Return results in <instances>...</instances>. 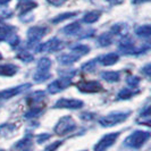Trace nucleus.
<instances>
[{"mask_svg":"<svg viewBox=\"0 0 151 151\" xmlns=\"http://www.w3.org/2000/svg\"><path fill=\"white\" fill-rule=\"evenodd\" d=\"M150 137L149 132H144V131H135L134 133H132L131 135L125 140V144L129 148H134L139 149L143 145Z\"/></svg>","mask_w":151,"mask_h":151,"instance_id":"f257e3e1","label":"nucleus"},{"mask_svg":"<svg viewBox=\"0 0 151 151\" xmlns=\"http://www.w3.org/2000/svg\"><path fill=\"white\" fill-rule=\"evenodd\" d=\"M129 115V113H118V111L111 113L109 114V115H107V116H105V117H102L99 121V123L104 127H111L114 125H117V124H119L122 122H124L127 118Z\"/></svg>","mask_w":151,"mask_h":151,"instance_id":"f03ea898","label":"nucleus"},{"mask_svg":"<svg viewBox=\"0 0 151 151\" xmlns=\"http://www.w3.org/2000/svg\"><path fill=\"white\" fill-rule=\"evenodd\" d=\"M76 127L74 119L70 116H64L58 121L57 125L55 126V132L58 135H65L69 132H72Z\"/></svg>","mask_w":151,"mask_h":151,"instance_id":"7ed1b4c3","label":"nucleus"},{"mask_svg":"<svg viewBox=\"0 0 151 151\" xmlns=\"http://www.w3.org/2000/svg\"><path fill=\"white\" fill-rule=\"evenodd\" d=\"M47 33V29L45 27H41V26H33L30 30L27 31V37H29V47L33 48V45H37L40 41V39L42 38Z\"/></svg>","mask_w":151,"mask_h":151,"instance_id":"20e7f679","label":"nucleus"},{"mask_svg":"<svg viewBox=\"0 0 151 151\" xmlns=\"http://www.w3.org/2000/svg\"><path fill=\"white\" fill-rule=\"evenodd\" d=\"M77 89L84 93H96L102 90V85L97 81H81L77 83Z\"/></svg>","mask_w":151,"mask_h":151,"instance_id":"39448f33","label":"nucleus"},{"mask_svg":"<svg viewBox=\"0 0 151 151\" xmlns=\"http://www.w3.org/2000/svg\"><path fill=\"white\" fill-rule=\"evenodd\" d=\"M118 135H119L118 132H116V133H110V134L105 135L100 141H99L98 143L96 144L94 150L96 151H105L106 149H108L109 147H111V145L116 142V140H117Z\"/></svg>","mask_w":151,"mask_h":151,"instance_id":"423d86ee","label":"nucleus"},{"mask_svg":"<svg viewBox=\"0 0 151 151\" xmlns=\"http://www.w3.org/2000/svg\"><path fill=\"white\" fill-rule=\"evenodd\" d=\"M31 84L30 83H25L22 85H18L15 88H10V89H6V90L0 91V100H7L13 97H15L17 94L22 93L23 91H25L26 89H30Z\"/></svg>","mask_w":151,"mask_h":151,"instance_id":"0eeeda50","label":"nucleus"},{"mask_svg":"<svg viewBox=\"0 0 151 151\" xmlns=\"http://www.w3.org/2000/svg\"><path fill=\"white\" fill-rule=\"evenodd\" d=\"M83 106V102L81 100H76V99H66L63 98L59 99L56 105L55 108H65V109H78Z\"/></svg>","mask_w":151,"mask_h":151,"instance_id":"6e6552de","label":"nucleus"},{"mask_svg":"<svg viewBox=\"0 0 151 151\" xmlns=\"http://www.w3.org/2000/svg\"><path fill=\"white\" fill-rule=\"evenodd\" d=\"M63 48V42H61L59 39L57 38H52L51 40L47 41L43 45H40L38 51H43V52H47V51H57Z\"/></svg>","mask_w":151,"mask_h":151,"instance_id":"1a4fd4ad","label":"nucleus"},{"mask_svg":"<svg viewBox=\"0 0 151 151\" xmlns=\"http://www.w3.org/2000/svg\"><path fill=\"white\" fill-rule=\"evenodd\" d=\"M70 85V80L69 78H60V80H57V81H53L52 83H50L48 85V91L50 93H58L63 91L64 89H66Z\"/></svg>","mask_w":151,"mask_h":151,"instance_id":"9d476101","label":"nucleus"},{"mask_svg":"<svg viewBox=\"0 0 151 151\" xmlns=\"http://www.w3.org/2000/svg\"><path fill=\"white\" fill-rule=\"evenodd\" d=\"M118 60H119V56L117 53H114V52L107 53V55L99 58L100 64L104 65V66H111L114 64H116Z\"/></svg>","mask_w":151,"mask_h":151,"instance_id":"9b49d317","label":"nucleus"},{"mask_svg":"<svg viewBox=\"0 0 151 151\" xmlns=\"http://www.w3.org/2000/svg\"><path fill=\"white\" fill-rule=\"evenodd\" d=\"M78 59H80V56L75 55V53H64V55H60L57 57V60L59 61V64L61 65H70Z\"/></svg>","mask_w":151,"mask_h":151,"instance_id":"f8f14e48","label":"nucleus"},{"mask_svg":"<svg viewBox=\"0 0 151 151\" xmlns=\"http://www.w3.org/2000/svg\"><path fill=\"white\" fill-rule=\"evenodd\" d=\"M18 70V67L13 64H4L0 65V75L2 76H13Z\"/></svg>","mask_w":151,"mask_h":151,"instance_id":"ddd939ff","label":"nucleus"},{"mask_svg":"<svg viewBox=\"0 0 151 151\" xmlns=\"http://www.w3.org/2000/svg\"><path fill=\"white\" fill-rule=\"evenodd\" d=\"M119 50L123 51L124 53H126V55H133V53H135L134 45L132 43V41H129V40H124L122 42L121 45H119Z\"/></svg>","mask_w":151,"mask_h":151,"instance_id":"4468645a","label":"nucleus"},{"mask_svg":"<svg viewBox=\"0 0 151 151\" xmlns=\"http://www.w3.org/2000/svg\"><path fill=\"white\" fill-rule=\"evenodd\" d=\"M81 30V25H80V23L78 22H75V23H72V24H69L67 26H65L64 29H63V32L65 33V34H67V35H74L76 33H78V31Z\"/></svg>","mask_w":151,"mask_h":151,"instance_id":"2eb2a0df","label":"nucleus"},{"mask_svg":"<svg viewBox=\"0 0 151 151\" xmlns=\"http://www.w3.org/2000/svg\"><path fill=\"white\" fill-rule=\"evenodd\" d=\"M100 15H101V13H100L99 10H92V12H89L88 14L84 15L83 22L88 23V24H92V23H94L98 21Z\"/></svg>","mask_w":151,"mask_h":151,"instance_id":"dca6fc26","label":"nucleus"},{"mask_svg":"<svg viewBox=\"0 0 151 151\" xmlns=\"http://www.w3.org/2000/svg\"><path fill=\"white\" fill-rule=\"evenodd\" d=\"M101 77L107 81V82H117L119 80V74L118 72H114V70H107V72H104L101 74Z\"/></svg>","mask_w":151,"mask_h":151,"instance_id":"f3484780","label":"nucleus"},{"mask_svg":"<svg viewBox=\"0 0 151 151\" xmlns=\"http://www.w3.org/2000/svg\"><path fill=\"white\" fill-rule=\"evenodd\" d=\"M34 7H37V4L34 1H32V0H23L22 2L18 5V8L21 9V12L24 13V14L32 10Z\"/></svg>","mask_w":151,"mask_h":151,"instance_id":"a211bd4d","label":"nucleus"},{"mask_svg":"<svg viewBox=\"0 0 151 151\" xmlns=\"http://www.w3.org/2000/svg\"><path fill=\"white\" fill-rule=\"evenodd\" d=\"M136 35L141 37V38H149L151 35V27L149 25H143V26H140L135 30Z\"/></svg>","mask_w":151,"mask_h":151,"instance_id":"6ab92c4d","label":"nucleus"},{"mask_svg":"<svg viewBox=\"0 0 151 151\" xmlns=\"http://www.w3.org/2000/svg\"><path fill=\"white\" fill-rule=\"evenodd\" d=\"M72 51L75 53V55L83 56V55H86V53L90 51V48L85 45H76L72 47Z\"/></svg>","mask_w":151,"mask_h":151,"instance_id":"aec40b11","label":"nucleus"},{"mask_svg":"<svg viewBox=\"0 0 151 151\" xmlns=\"http://www.w3.org/2000/svg\"><path fill=\"white\" fill-rule=\"evenodd\" d=\"M98 42L101 47H107V45H111V42H113V37H111L109 33H104V34H101L98 38Z\"/></svg>","mask_w":151,"mask_h":151,"instance_id":"412c9836","label":"nucleus"},{"mask_svg":"<svg viewBox=\"0 0 151 151\" xmlns=\"http://www.w3.org/2000/svg\"><path fill=\"white\" fill-rule=\"evenodd\" d=\"M50 66H51V60L47 57H43L38 63V70H49Z\"/></svg>","mask_w":151,"mask_h":151,"instance_id":"4be33fe9","label":"nucleus"},{"mask_svg":"<svg viewBox=\"0 0 151 151\" xmlns=\"http://www.w3.org/2000/svg\"><path fill=\"white\" fill-rule=\"evenodd\" d=\"M50 77V74H49V70H38L34 76H33V78H34V81H37V82H42V81H45L47 78H49Z\"/></svg>","mask_w":151,"mask_h":151,"instance_id":"5701e85b","label":"nucleus"},{"mask_svg":"<svg viewBox=\"0 0 151 151\" xmlns=\"http://www.w3.org/2000/svg\"><path fill=\"white\" fill-rule=\"evenodd\" d=\"M77 15V13L76 12H69V13H64V14H60V15H58L57 17H55L52 19V23H59V22H63V21H65V19H67V18H72V17H74V16Z\"/></svg>","mask_w":151,"mask_h":151,"instance_id":"b1692460","label":"nucleus"},{"mask_svg":"<svg viewBox=\"0 0 151 151\" xmlns=\"http://www.w3.org/2000/svg\"><path fill=\"white\" fill-rule=\"evenodd\" d=\"M97 65V59H92V60L85 63L83 66H82V70L83 72H92Z\"/></svg>","mask_w":151,"mask_h":151,"instance_id":"393cba45","label":"nucleus"},{"mask_svg":"<svg viewBox=\"0 0 151 151\" xmlns=\"http://www.w3.org/2000/svg\"><path fill=\"white\" fill-rule=\"evenodd\" d=\"M133 96V91L132 90H129V89H123L121 90V92L118 93V99H122V100H127L129 99L131 97Z\"/></svg>","mask_w":151,"mask_h":151,"instance_id":"a878e982","label":"nucleus"},{"mask_svg":"<svg viewBox=\"0 0 151 151\" xmlns=\"http://www.w3.org/2000/svg\"><path fill=\"white\" fill-rule=\"evenodd\" d=\"M21 60H23L24 63H30V61H32L33 59H34V57H33V55H31V53L29 52H21L18 53V56H17Z\"/></svg>","mask_w":151,"mask_h":151,"instance_id":"bb28decb","label":"nucleus"},{"mask_svg":"<svg viewBox=\"0 0 151 151\" xmlns=\"http://www.w3.org/2000/svg\"><path fill=\"white\" fill-rule=\"evenodd\" d=\"M76 74L75 69H64V70H59V75L63 77V78H69L70 80V77H73V76Z\"/></svg>","mask_w":151,"mask_h":151,"instance_id":"cd10ccee","label":"nucleus"},{"mask_svg":"<svg viewBox=\"0 0 151 151\" xmlns=\"http://www.w3.org/2000/svg\"><path fill=\"white\" fill-rule=\"evenodd\" d=\"M45 92H42V91H35V92H33L30 96V99L33 100V101H40V100H42V98H45Z\"/></svg>","mask_w":151,"mask_h":151,"instance_id":"c85d7f7f","label":"nucleus"},{"mask_svg":"<svg viewBox=\"0 0 151 151\" xmlns=\"http://www.w3.org/2000/svg\"><path fill=\"white\" fill-rule=\"evenodd\" d=\"M126 82L129 84V86H132V88H136L139 83H140V78L139 77H136V76H129L127 78H126Z\"/></svg>","mask_w":151,"mask_h":151,"instance_id":"c756f323","label":"nucleus"},{"mask_svg":"<svg viewBox=\"0 0 151 151\" xmlns=\"http://www.w3.org/2000/svg\"><path fill=\"white\" fill-rule=\"evenodd\" d=\"M40 113H41V109L34 108V109H31L30 111H27V113L25 114V117L26 118H33V117H37Z\"/></svg>","mask_w":151,"mask_h":151,"instance_id":"7c9ffc66","label":"nucleus"},{"mask_svg":"<svg viewBox=\"0 0 151 151\" xmlns=\"http://www.w3.org/2000/svg\"><path fill=\"white\" fill-rule=\"evenodd\" d=\"M18 38H17V35H16L15 33L14 34H12L9 38L7 39V42L9 43L10 45H13V47H15V45H17V43H18Z\"/></svg>","mask_w":151,"mask_h":151,"instance_id":"2f4dec72","label":"nucleus"},{"mask_svg":"<svg viewBox=\"0 0 151 151\" xmlns=\"http://www.w3.org/2000/svg\"><path fill=\"white\" fill-rule=\"evenodd\" d=\"M60 144H61V142H59V141H58V142H55V143L51 144V145L47 147V149H45V151H55L58 147H59V145H60Z\"/></svg>","mask_w":151,"mask_h":151,"instance_id":"473e14b6","label":"nucleus"},{"mask_svg":"<svg viewBox=\"0 0 151 151\" xmlns=\"http://www.w3.org/2000/svg\"><path fill=\"white\" fill-rule=\"evenodd\" d=\"M49 137H50V135L47 134V133L45 134H40V135H38V140L37 141H38L39 143H41V142H45V140H48Z\"/></svg>","mask_w":151,"mask_h":151,"instance_id":"72a5a7b5","label":"nucleus"},{"mask_svg":"<svg viewBox=\"0 0 151 151\" xmlns=\"http://www.w3.org/2000/svg\"><path fill=\"white\" fill-rule=\"evenodd\" d=\"M142 72H143L147 76H150V74H151V65L150 64H147V65L142 68Z\"/></svg>","mask_w":151,"mask_h":151,"instance_id":"f704fd0d","label":"nucleus"},{"mask_svg":"<svg viewBox=\"0 0 151 151\" xmlns=\"http://www.w3.org/2000/svg\"><path fill=\"white\" fill-rule=\"evenodd\" d=\"M81 117H82V119H84V121H91V119H93V115H92V114H89V113L82 114Z\"/></svg>","mask_w":151,"mask_h":151,"instance_id":"c9c22d12","label":"nucleus"},{"mask_svg":"<svg viewBox=\"0 0 151 151\" xmlns=\"http://www.w3.org/2000/svg\"><path fill=\"white\" fill-rule=\"evenodd\" d=\"M51 5H53V6H60V5H63L66 0H48Z\"/></svg>","mask_w":151,"mask_h":151,"instance_id":"e433bc0d","label":"nucleus"},{"mask_svg":"<svg viewBox=\"0 0 151 151\" xmlns=\"http://www.w3.org/2000/svg\"><path fill=\"white\" fill-rule=\"evenodd\" d=\"M107 1L110 2V4H113V5H118V4L123 2V0H107Z\"/></svg>","mask_w":151,"mask_h":151,"instance_id":"4c0bfd02","label":"nucleus"},{"mask_svg":"<svg viewBox=\"0 0 151 151\" xmlns=\"http://www.w3.org/2000/svg\"><path fill=\"white\" fill-rule=\"evenodd\" d=\"M9 1H10V0H0V5H5V4H7Z\"/></svg>","mask_w":151,"mask_h":151,"instance_id":"58836bf2","label":"nucleus"},{"mask_svg":"<svg viewBox=\"0 0 151 151\" xmlns=\"http://www.w3.org/2000/svg\"><path fill=\"white\" fill-rule=\"evenodd\" d=\"M132 1H133V2H142V1H147V0H132Z\"/></svg>","mask_w":151,"mask_h":151,"instance_id":"ea45409f","label":"nucleus"},{"mask_svg":"<svg viewBox=\"0 0 151 151\" xmlns=\"http://www.w3.org/2000/svg\"><path fill=\"white\" fill-rule=\"evenodd\" d=\"M1 58H2V56H1V53H0V59H1Z\"/></svg>","mask_w":151,"mask_h":151,"instance_id":"a19ab883","label":"nucleus"}]
</instances>
